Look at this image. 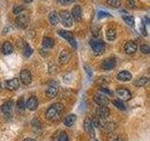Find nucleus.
<instances>
[{
    "label": "nucleus",
    "instance_id": "33",
    "mask_svg": "<svg viewBox=\"0 0 150 141\" xmlns=\"http://www.w3.org/2000/svg\"><path fill=\"white\" fill-rule=\"evenodd\" d=\"M57 141H69V135L66 134V133H61L57 136Z\"/></svg>",
    "mask_w": 150,
    "mask_h": 141
},
{
    "label": "nucleus",
    "instance_id": "43",
    "mask_svg": "<svg viewBox=\"0 0 150 141\" xmlns=\"http://www.w3.org/2000/svg\"><path fill=\"white\" fill-rule=\"evenodd\" d=\"M23 141H37V140H36V139H34V138L27 137V138H25V139H23Z\"/></svg>",
    "mask_w": 150,
    "mask_h": 141
},
{
    "label": "nucleus",
    "instance_id": "24",
    "mask_svg": "<svg viewBox=\"0 0 150 141\" xmlns=\"http://www.w3.org/2000/svg\"><path fill=\"white\" fill-rule=\"evenodd\" d=\"M42 45H43L44 48H47V49L53 48L54 45V41L53 39H51V38L45 37L43 39V41H42Z\"/></svg>",
    "mask_w": 150,
    "mask_h": 141
},
{
    "label": "nucleus",
    "instance_id": "17",
    "mask_svg": "<svg viewBox=\"0 0 150 141\" xmlns=\"http://www.w3.org/2000/svg\"><path fill=\"white\" fill-rule=\"evenodd\" d=\"M71 17L75 21H80L82 19V9L80 6H75L71 11Z\"/></svg>",
    "mask_w": 150,
    "mask_h": 141
},
{
    "label": "nucleus",
    "instance_id": "29",
    "mask_svg": "<svg viewBox=\"0 0 150 141\" xmlns=\"http://www.w3.org/2000/svg\"><path fill=\"white\" fill-rule=\"evenodd\" d=\"M106 3L112 8H119L121 5V0H106Z\"/></svg>",
    "mask_w": 150,
    "mask_h": 141
},
{
    "label": "nucleus",
    "instance_id": "26",
    "mask_svg": "<svg viewBox=\"0 0 150 141\" xmlns=\"http://www.w3.org/2000/svg\"><path fill=\"white\" fill-rule=\"evenodd\" d=\"M122 18H123V20L125 21V23L127 24L128 26H134V18L132 16L130 15H128V14H124L123 16H122Z\"/></svg>",
    "mask_w": 150,
    "mask_h": 141
},
{
    "label": "nucleus",
    "instance_id": "38",
    "mask_svg": "<svg viewBox=\"0 0 150 141\" xmlns=\"http://www.w3.org/2000/svg\"><path fill=\"white\" fill-rule=\"evenodd\" d=\"M111 15L109 13L104 12V11H100L98 13V18H105V17H110Z\"/></svg>",
    "mask_w": 150,
    "mask_h": 141
},
{
    "label": "nucleus",
    "instance_id": "3",
    "mask_svg": "<svg viewBox=\"0 0 150 141\" xmlns=\"http://www.w3.org/2000/svg\"><path fill=\"white\" fill-rule=\"evenodd\" d=\"M59 16V20L62 23V25L65 27H70L73 25V20L71 15L69 13V11H61L60 13L58 14Z\"/></svg>",
    "mask_w": 150,
    "mask_h": 141
},
{
    "label": "nucleus",
    "instance_id": "25",
    "mask_svg": "<svg viewBox=\"0 0 150 141\" xmlns=\"http://www.w3.org/2000/svg\"><path fill=\"white\" fill-rule=\"evenodd\" d=\"M106 37L108 41H114L116 37V31L115 28H108L106 31Z\"/></svg>",
    "mask_w": 150,
    "mask_h": 141
},
{
    "label": "nucleus",
    "instance_id": "1",
    "mask_svg": "<svg viewBox=\"0 0 150 141\" xmlns=\"http://www.w3.org/2000/svg\"><path fill=\"white\" fill-rule=\"evenodd\" d=\"M64 106L62 103H54L52 106H50L46 111V117L50 120H56L60 117L61 112L63 111Z\"/></svg>",
    "mask_w": 150,
    "mask_h": 141
},
{
    "label": "nucleus",
    "instance_id": "21",
    "mask_svg": "<svg viewBox=\"0 0 150 141\" xmlns=\"http://www.w3.org/2000/svg\"><path fill=\"white\" fill-rule=\"evenodd\" d=\"M2 51L5 55H9L13 52V45L9 41H5L2 46Z\"/></svg>",
    "mask_w": 150,
    "mask_h": 141
},
{
    "label": "nucleus",
    "instance_id": "37",
    "mask_svg": "<svg viewBox=\"0 0 150 141\" xmlns=\"http://www.w3.org/2000/svg\"><path fill=\"white\" fill-rule=\"evenodd\" d=\"M127 4L129 5V6L130 8H136V4H137V0H128V2H127Z\"/></svg>",
    "mask_w": 150,
    "mask_h": 141
},
{
    "label": "nucleus",
    "instance_id": "4",
    "mask_svg": "<svg viewBox=\"0 0 150 141\" xmlns=\"http://www.w3.org/2000/svg\"><path fill=\"white\" fill-rule=\"evenodd\" d=\"M58 35H60L62 38H64L65 40H67L74 49L77 48L76 41H75V39H74L73 34H72L71 32H69L68 30H59L58 31Z\"/></svg>",
    "mask_w": 150,
    "mask_h": 141
},
{
    "label": "nucleus",
    "instance_id": "20",
    "mask_svg": "<svg viewBox=\"0 0 150 141\" xmlns=\"http://www.w3.org/2000/svg\"><path fill=\"white\" fill-rule=\"evenodd\" d=\"M48 19H49L50 24H51V25H53V26H56L59 23V16L55 11L50 12Z\"/></svg>",
    "mask_w": 150,
    "mask_h": 141
},
{
    "label": "nucleus",
    "instance_id": "19",
    "mask_svg": "<svg viewBox=\"0 0 150 141\" xmlns=\"http://www.w3.org/2000/svg\"><path fill=\"white\" fill-rule=\"evenodd\" d=\"M76 120H77V117L75 115H69L67 116L64 119V124L68 127H70L75 124V122H76Z\"/></svg>",
    "mask_w": 150,
    "mask_h": 141
},
{
    "label": "nucleus",
    "instance_id": "18",
    "mask_svg": "<svg viewBox=\"0 0 150 141\" xmlns=\"http://www.w3.org/2000/svg\"><path fill=\"white\" fill-rule=\"evenodd\" d=\"M26 107L29 110H36L38 105H39V102H38V99L35 96H32L29 98V100L26 103Z\"/></svg>",
    "mask_w": 150,
    "mask_h": 141
},
{
    "label": "nucleus",
    "instance_id": "27",
    "mask_svg": "<svg viewBox=\"0 0 150 141\" xmlns=\"http://www.w3.org/2000/svg\"><path fill=\"white\" fill-rule=\"evenodd\" d=\"M147 82H148V78H146V77H141V78L137 79L134 82V86L135 87H144V86H145V85L147 84Z\"/></svg>",
    "mask_w": 150,
    "mask_h": 141
},
{
    "label": "nucleus",
    "instance_id": "40",
    "mask_svg": "<svg viewBox=\"0 0 150 141\" xmlns=\"http://www.w3.org/2000/svg\"><path fill=\"white\" fill-rule=\"evenodd\" d=\"M141 32H142V34L144 36H146L147 35L146 29H145V24H144V22H142V30H141Z\"/></svg>",
    "mask_w": 150,
    "mask_h": 141
},
{
    "label": "nucleus",
    "instance_id": "30",
    "mask_svg": "<svg viewBox=\"0 0 150 141\" xmlns=\"http://www.w3.org/2000/svg\"><path fill=\"white\" fill-rule=\"evenodd\" d=\"M108 141H124V139L122 138V136L119 135L111 134L108 136Z\"/></svg>",
    "mask_w": 150,
    "mask_h": 141
},
{
    "label": "nucleus",
    "instance_id": "45",
    "mask_svg": "<svg viewBox=\"0 0 150 141\" xmlns=\"http://www.w3.org/2000/svg\"><path fill=\"white\" fill-rule=\"evenodd\" d=\"M0 87H1V85H0Z\"/></svg>",
    "mask_w": 150,
    "mask_h": 141
},
{
    "label": "nucleus",
    "instance_id": "11",
    "mask_svg": "<svg viewBox=\"0 0 150 141\" xmlns=\"http://www.w3.org/2000/svg\"><path fill=\"white\" fill-rule=\"evenodd\" d=\"M115 65H116V61L115 58H107L101 63V68L106 70H111L112 69H115Z\"/></svg>",
    "mask_w": 150,
    "mask_h": 141
},
{
    "label": "nucleus",
    "instance_id": "23",
    "mask_svg": "<svg viewBox=\"0 0 150 141\" xmlns=\"http://www.w3.org/2000/svg\"><path fill=\"white\" fill-rule=\"evenodd\" d=\"M12 107H13V102L12 101H8L7 103H5L4 105L1 107V110L4 114H8L11 113L12 110Z\"/></svg>",
    "mask_w": 150,
    "mask_h": 141
},
{
    "label": "nucleus",
    "instance_id": "44",
    "mask_svg": "<svg viewBox=\"0 0 150 141\" xmlns=\"http://www.w3.org/2000/svg\"><path fill=\"white\" fill-rule=\"evenodd\" d=\"M23 1L25 3H31V2H33V0H23Z\"/></svg>",
    "mask_w": 150,
    "mask_h": 141
},
{
    "label": "nucleus",
    "instance_id": "36",
    "mask_svg": "<svg viewBox=\"0 0 150 141\" xmlns=\"http://www.w3.org/2000/svg\"><path fill=\"white\" fill-rule=\"evenodd\" d=\"M17 106L19 109H23V108L25 107V102H23V99L21 98V99H19L18 102H17Z\"/></svg>",
    "mask_w": 150,
    "mask_h": 141
},
{
    "label": "nucleus",
    "instance_id": "15",
    "mask_svg": "<svg viewBox=\"0 0 150 141\" xmlns=\"http://www.w3.org/2000/svg\"><path fill=\"white\" fill-rule=\"evenodd\" d=\"M20 86V83H19V80L17 78H13L11 80H8L6 82V87L9 90H16V89Z\"/></svg>",
    "mask_w": 150,
    "mask_h": 141
},
{
    "label": "nucleus",
    "instance_id": "14",
    "mask_svg": "<svg viewBox=\"0 0 150 141\" xmlns=\"http://www.w3.org/2000/svg\"><path fill=\"white\" fill-rule=\"evenodd\" d=\"M124 49L127 54H133L137 50V44L134 41H128L125 43Z\"/></svg>",
    "mask_w": 150,
    "mask_h": 141
},
{
    "label": "nucleus",
    "instance_id": "34",
    "mask_svg": "<svg viewBox=\"0 0 150 141\" xmlns=\"http://www.w3.org/2000/svg\"><path fill=\"white\" fill-rule=\"evenodd\" d=\"M25 8L22 7V6H14L13 8V13L15 14V15H18V14H20V12H22Z\"/></svg>",
    "mask_w": 150,
    "mask_h": 141
},
{
    "label": "nucleus",
    "instance_id": "16",
    "mask_svg": "<svg viewBox=\"0 0 150 141\" xmlns=\"http://www.w3.org/2000/svg\"><path fill=\"white\" fill-rule=\"evenodd\" d=\"M116 78L117 80H119V81L126 82V81H129V80L132 78V75H131V73L128 72V70H122V72H120L117 74Z\"/></svg>",
    "mask_w": 150,
    "mask_h": 141
},
{
    "label": "nucleus",
    "instance_id": "2",
    "mask_svg": "<svg viewBox=\"0 0 150 141\" xmlns=\"http://www.w3.org/2000/svg\"><path fill=\"white\" fill-rule=\"evenodd\" d=\"M89 43H90L91 48L96 55H101L105 51V45L103 43V41L100 39H97V38L92 39Z\"/></svg>",
    "mask_w": 150,
    "mask_h": 141
},
{
    "label": "nucleus",
    "instance_id": "12",
    "mask_svg": "<svg viewBox=\"0 0 150 141\" xmlns=\"http://www.w3.org/2000/svg\"><path fill=\"white\" fill-rule=\"evenodd\" d=\"M94 101L98 105H107L109 103V99L107 98L106 95H102V94H96L94 96Z\"/></svg>",
    "mask_w": 150,
    "mask_h": 141
},
{
    "label": "nucleus",
    "instance_id": "46",
    "mask_svg": "<svg viewBox=\"0 0 150 141\" xmlns=\"http://www.w3.org/2000/svg\"><path fill=\"white\" fill-rule=\"evenodd\" d=\"M96 141H98V140H96Z\"/></svg>",
    "mask_w": 150,
    "mask_h": 141
},
{
    "label": "nucleus",
    "instance_id": "5",
    "mask_svg": "<svg viewBox=\"0 0 150 141\" xmlns=\"http://www.w3.org/2000/svg\"><path fill=\"white\" fill-rule=\"evenodd\" d=\"M83 127H84V130L87 133V135L90 136V137H94L95 136V129H94V126L92 123V120L89 119V118H86V120H84V123H83Z\"/></svg>",
    "mask_w": 150,
    "mask_h": 141
},
{
    "label": "nucleus",
    "instance_id": "7",
    "mask_svg": "<svg viewBox=\"0 0 150 141\" xmlns=\"http://www.w3.org/2000/svg\"><path fill=\"white\" fill-rule=\"evenodd\" d=\"M20 77H21V81L25 86H28L32 81V75L28 70H23L20 73Z\"/></svg>",
    "mask_w": 150,
    "mask_h": 141
},
{
    "label": "nucleus",
    "instance_id": "13",
    "mask_svg": "<svg viewBox=\"0 0 150 141\" xmlns=\"http://www.w3.org/2000/svg\"><path fill=\"white\" fill-rule=\"evenodd\" d=\"M70 58H71V54H70L69 51L64 50V51L61 52V54L58 58V61H59L60 64L65 65L69 62V61L70 60Z\"/></svg>",
    "mask_w": 150,
    "mask_h": 141
},
{
    "label": "nucleus",
    "instance_id": "9",
    "mask_svg": "<svg viewBox=\"0 0 150 141\" xmlns=\"http://www.w3.org/2000/svg\"><path fill=\"white\" fill-rule=\"evenodd\" d=\"M57 93H58V85L57 84H51L46 90V96L50 99H53L57 95Z\"/></svg>",
    "mask_w": 150,
    "mask_h": 141
},
{
    "label": "nucleus",
    "instance_id": "10",
    "mask_svg": "<svg viewBox=\"0 0 150 141\" xmlns=\"http://www.w3.org/2000/svg\"><path fill=\"white\" fill-rule=\"evenodd\" d=\"M96 114L100 119H106L110 115V109L106 105H101L96 109Z\"/></svg>",
    "mask_w": 150,
    "mask_h": 141
},
{
    "label": "nucleus",
    "instance_id": "41",
    "mask_svg": "<svg viewBox=\"0 0 150 141\" xmlns=\"http://www.w3.org/2000/svg\"><path fill=\"white\" fill-rule=\"evenodd\" d=\"M101 91H102V92H104V93L109 94V95H112V93L108 88H101Z\"/></svg>",
    "mask_w": 150,
    "mask_h": 141
},
{
    "label": "nucleus",
    "instance_id": "31",
    "mask_svg": "<svg viewBox=\"0 0 150 141\" xmlns=\"http://www.w3.org/2000/svg\"><path fill=\"white\" fill-rule=\"evenodd\" d=\"M140 50L144 55H148L150 53V47L147 44H142L140 47Z\"/></svg>",
    "mask_w": 150,
    "mask_h": 141
},
{
    "label": "nucleus",
    "instance_id": "22",
    "mask_svg": "<svg viewBox=\"0 0 150 141\" xmlns=\"http://www.w3.org/2000/svg\"><path fill=\"white\" fill-rule=\"evenodd\" d=\"M100 126H101L104 132L106 133H112V132L115 131V123H112V122H104L103 124H100Z\"/></svg>",
    "mask_w": 150,
    "mask_h": 141
},
{
    "label": "nucleus",
    "instance_id": "28",
    "mask_svg": "<svg viewBox=\"0 0 150 141\" xmlns=\"http://www.w3.org/2000/svg\"><path fill=\"white\" fill-rule=\"evenodd\" d=\"M112 103H114V105L116 108H118V109H120V110H125L126 109L125 103L121 100H114V101H112Z\"/></svg>",
    "mask_w": 150,
    "mask_h": 141
},
{
    "label": "nucleus",
    "instance_id": "35",
    "mask_svg": "<svg viewBox=\"0 0 150 141\" xmlns=\"http://www.w3.org/2000/svg\"><path fill=\"white\" fill-rule=\"evenodd\" d=\"M57 2L63 6H68V5H70L75 2V0H57Z\"/></svg>",
    "mask_w": 150,
    "mask_h": 141
},
{
    "label": "nucleus",
    "instance_id": "42",
    "mask_svg": "<svg viewBox=\"0 0 150 141\" xmlns=\"http://www.w3.org/2000/svg\"><path fill=\"white\" fill-rule=\"evenodd\" d=\"M86 70L88 73L89 76H92V72H91V70H88V67H87V66H86Z\"/></svg>",
    "mask_w": 150,
    "mask_h": 141
},
{
    "label": "nucleus",
    "instance_id": "39",
    "mask_svg": "<svg viewBox=\"0 0 150 141\" xmlns=\"http://www.w3.org/2000/svg\"><path fill=\"white\" fill-rule=\"evenodd\" d=\"M93 122H94V126H96V127H98L100 125V120H98V119H97L96 117H94L93 118V120H92Z\"/></svg>",
    "mask_w": 150,
    "mask_h": 141
},
{
    "label": "nucleus",
    "instance_id": "32",
    "mask_svg": "<svg viewBox=\"0 0 150 141\" xmlns=\"http://www.w3.org/2000/svg\"><path fill=\"white\" fill-rule=\"evenodd\" d=\"M32 52H33V50L30 48V46L28 45V44H26V45L25 46V49H23V55H25V56H26V58H28V56H31Z\"/></svg>",
    "mask_w": 150,
    "mask_h": 141
},
{
    "label": "nucleus",
    "instance_id": "6",
    "mask_svg": "<svg viewBox=\"0 0 150 141\" xmlns=\"http://www.w3.org/2000/svg\"><path fill=\"white\" fill-rule=\"evenodd\" d=\"M116 96L119 98L121 101H129L131 98V93L129 89L127 88H119L116 91Z\"/></svg>",
    "mask_w": 150,
    "mask_h": 141
},
{
    "label": "nucleus",
    "instance_id": "8",
    "mask_svg": "<svg viewBox=\"0 0 150 141\" xmlns=\"http://www.w3.org/2000/svg\"><path fill=\"white\" fill-rule=\"evenodd\" d=\"M16 22L23 28H25L29 25V17L27 14H20L16 17Z\"/></svg>",
    "mask_w": 150,
    "mask_h": 141
}]
</instances>
